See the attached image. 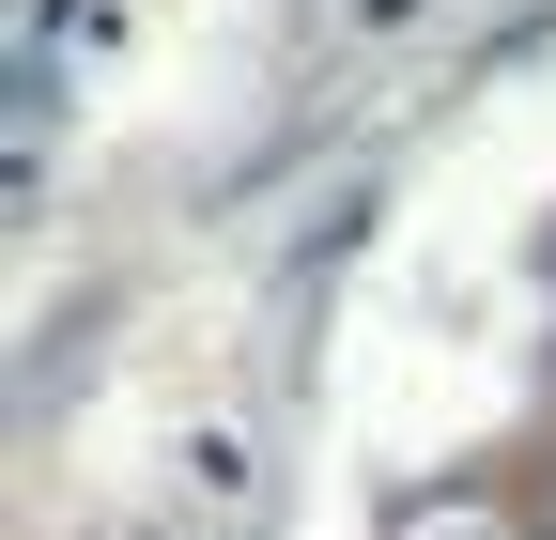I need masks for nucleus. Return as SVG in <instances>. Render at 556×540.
Returning <instances> with one entry per match:
<instances>
[{
    "label": "nucleus",
    "mask_w": 556,
    "mask_h": 540,
    "mask_svg": "<svg viewBox=\"0 0 556 540\" xmlns=\"http://www.w3.org/2000/svg\"><path fill=\"white\" fill-rule=\"evenodd\" d=\"M541 540H556V525H541Z\"/></svg>",
    "instance_id": "obj_2"
},
{
    "label": "nucleus",
    "mask_w": 556,
    "mask_h": 540,
    "mask_svg": "<svg viewBox=\"0 0 556 540\" xmlns=\"http://www.w3.org/2000/svg\"><path fill=\"white\" fill-rule=\"evenodd\" d=\"M417 540H510V525L479 510V494H448V510H417Z\"/></svg>",
    "instance_id": "obj_1"
}]
</instances>
